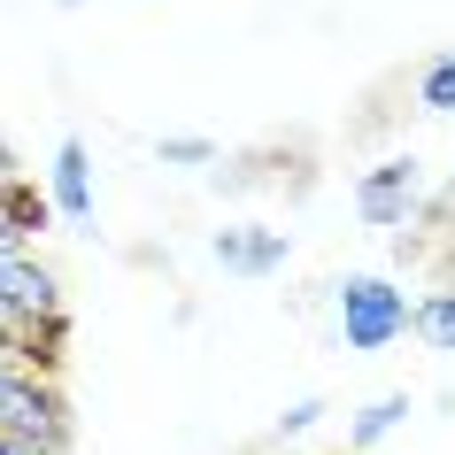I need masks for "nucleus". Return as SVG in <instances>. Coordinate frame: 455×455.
Returning <instances> with one entry per match:
<instances>
[{"label": "nucleus", "instance_id": "obj_1", "mask_svg": "<svg viewBox=\"0 0 455 455\" xmlns=\"http://www.w3.org/2000/svg\"><path fill=\"white\" fill-rule=\"evenodd\" d=\"M332 324L347 355H386L394 339L417 332V301H409L386 270H347L332 286Z\"/></svg>", "mask_w": 455, "mask_h": 455}, {"label": "nucleus", "instance_id": "obj_2", "mask_svg": "<svg viewBox=\"0 0 455 455\" xmlns=\"http://www.w3.org/2000/svg\"><path fill=\"white\" fill-rule=\"evenodd\" d=\"M417 209H425V163L417 155H386L355 178V216L371 232H402Z\"/></svg>", "mask_w": 455, "mask_h": 455}, {"label": "nucleus", "instance_id": "obj_3", "mask_svg": "<svg viewBox=\"0 0 455 455\" xmlns=\"http://www.w3.org/2000/svg\"><path fill=\"white\" fill-rule=\"evenodd\" d=\"M47 201H54V216H62L70 232H85L93 209H100V193H93V147L77 140V132H62L54 155H47Z\"/></svg>", "mask_w": 455, "mask_h": 455}, {"label": "nucleus", "instance_id": "obj_4", "mask_svg": "<svg viewBox=\"0 0 455 455\" xmlns=\"http://www.w3.org/2000/svg\"><path fill=\"white\" fill-rule=\"evenodd\" d=\"M209 255H216L224 278H278L286 255H293V240L270 232V224H224V232L209 240Z\"/></svg>", "mask_w": 455, "mask_h": 455}, {"label": "nucleus", "instance_id": "obj_5", "mask_svg": "<svg viewBox=\"0 0 455 455\" xmlns=\"http://www.w3.org/2000/svg\"><path fill=\"white\" fill-rule=\"evenodd\" d=\"M47 224H54V201L39 186H24V178L0 186V255L8 247H31V232H47Z\"/></svg>", "mask_w": 455, "mask_h": 455}, {"label": "nucleus", "instance_id": "obj_6", "mask_svg": "<svg viewBox=\"0 0 455 455\" xmlns=\"http://www.w3.org/2000/svg\"><path fill=\"white\" fill-rule=\"evenodd\" d=\"M409 425V394H371V402L347 417V455H371V448H386L394 432Z\"/></svg>", "mask_w": 455, "mask_h": 455}, {"label": "nucleus", "instance_id": "obj_7", "mask_svg": "<svg viewBox=\"0 0 455 455\" xmlns=\"http://www.w3.org/2000/svg\"><path fill=\"white\" fill-rule=\"evenodd\" d=\"M417 339H425L432 355H455V286L417 293Z\"/></svg>", "mask_w": 455, "mask_h": 455}, {"label": "nucleus", "instance_id": "obj_8", "mask_svg": "<svg viewBox=\"0 0 455 455\" xmlns=\"http://www.w3.org/2000/svg\"><path fill=\"white\" fill-rule=\"evenodd\" d=\"M417 108H432V116H455V47H440L417 70Z\"/></svg>", "mask_w": 455, "mask_h": 455}, {"label": "nucleus", "instance_id": "obj_9", "mask_svg": "<svg viewBox=\"0 0 455 455\" xmlns=\"http://www.w3.org/2000/svg\"><path fill=\"white\" fill-rule=\"evenodd\" d=\"M155 163H163V170H209L216 163V140H201V132H170V140H155Z\"/></svg>", "mask_w": 455, "mask_h": 455}, {"label": "nucleus", "instance_id": "obj_10", "mask_svg": "<svg viewBox=\"0 0 455 455\" xmlns=\"http://www.w3.org/2000/svg\"><path fill=\"white\" fill-rule=\"evenodd\" d=\"M316 417H324V394H301V402L278 409V440H301V432H316Z\"/></svg>", "mask_w": 455, "mask_h": 455}, {"label": "nucleus", "instance_id": "obj_11", "mask_svg": "<svg viewBox=\"0 0 455 455\" xmlns=\"http://www.w3.org/2000/svg\"><path fill=\"white\" fill-rule=\"evenodd\" d=\"M24 170H16V155H8V140H0V186H16Z\"/></svg>", "mask_w": 455, "mask_h": 455}, {"label": "nucleus", "instance_id": "obj_12", "mask_svg": "<svg viewBox=\"0 0 455 455\" xmlns=\"http://www.w3.org/2000/svg\"><path fill=\"white\" fill-rule=\"evenodd\" d=\"M62 8H85V0H62Z\"/></svg>", "mask_w": 455, "mask_h": 455}]
</instances>
